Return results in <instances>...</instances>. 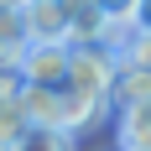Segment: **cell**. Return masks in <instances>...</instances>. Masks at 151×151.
I'll list each match as a JSON object with an SVG mask.
<instances>
[{"instance_id": "obj_4", "label": "cell", "mask_w": 151, "mask_h": 151, "mask_svg": "<svg viewBox=\"0 0 151 151\" xmlns=\"http://www.w3.org/2000/svg\"><path fill=\"white\" fill-rule=\"evenodd\" d=\"M146 99H151V68L120 58V78H115V99H109V109H130V104H146Z\"/></svg>"}, {"instance_id": "obj_2", "label": "cell", "mask_w": 151, "mask_h": 151, "mask_svg": "<svg viewBox=\"0 0 151 151\" xmlns=\"http://www.w3.org/2000/svg\"><path fill=\"white\" fill-rule=\"evenodd\" d=\"M21 21L31 31V47H68L73 42V21H68V5L63 0H26L21 5Z\"/></svg>"}, {"instance_id": "obj_6", "label": "cell", "mask_w": 151, "mask_h": 151, "mask_svg": "<svg viewBox=\"0 0 151 151\" xmlns=\"http://www.w3.org/2000/svg\"><path fill=\"white\" fill-rule=\"evenodd\" d=\"M115 136H151V99L130 109H115Z\"/></svg>"}, {"instance_id": "obj_9", "label": "cell", "mask_w": 151, "mask_h": 151, "mask_svg": "<svg viewBox=\"0 0 151 151\" xmlns=\"http://www.w3.org/2000/svg\"><path fill=\"white\" fill-rule=\"evenodd\" d=\"M136 21H141V26L151 31V0H141V16H136Z\"/></svg>"}, {"instance_id": "obj_5", "label": "cell", "mask_w": 151, "mask_h": 151, "mask_svg": "<svg viewBox=\"0 0 151 151\" xmlns=\"http://www.w3.org/2000/svg\"><path fill=\"white\" fill-rule=\"evenodd\" d=\"M16 151H73V136L68 130H52V125H31Z\"/></svg>"}, {"instance_id": "obj_8", "label": "cell", "mask_w": 151, "mask_h": 151, "mask_svg": "<svg viewBox=\"0 0 151 151\" xmlns=\"http://www.w3.org/2000/svg\"><path fill=\"white\" fill-rule=\"evenodd\" d=\"M99 11H104L109 21H136V16H141V0H99Z\"/></svg>"}, {"instance_id": "obj_1", "label": "cell", "mask_w": 151, "mask_h": 151, "mask_svg": "<svg viewBox=\"0 0 151 151\" xmlns=\"http://www.w3.org/2000/svg\"><path fill=\"white\" fill-rule=\"evenodd\" d=\"M115 78H120V58L109 47H73V78H68V89H78L83 99H94V104L109 109Z\"/></svg>"}, {"instance_id": "obj_3", "label": "cell", "mask_w": 151, "mask_h": 151, "mask_svg": "<svg viewBox=\"0 0 151 151\" xmlns=\"http://www.w3.org/2000/svg\"><path fill=\"white\" fill-rule=\"evenodd\" d=\"M21 73L37 89H68V78H73V47H31Z\"/></svg>"}, {"instance_id": "obj_10", "label": "cell", "mask_w": 151, "mask_h": 151, "mask_svg": "<svg viewBox=\"0 0 151 151\" xmlns=\"http://www.w3.org/2000/svg\"><path fill=\"white\" fill-rule=\"evenodd\" d=\"M21 5H26V0H0V11H21Z\"/></svg>"}, {"instance_id": "obj_7", "label": "cell", "mask_w": 151, "mask_h": 151, "mask_svg": "<svg viewBox=\"0 0 151 151\" xmlns=\"http://www.w3.org/2000/svg\"><path fill=\"white\" fill-rule=\"evenodd\" d=\"M125 63H141V68H151V31L146 26H136V37H130V47L120 52Z\"/></svg>"}]
</instances>
